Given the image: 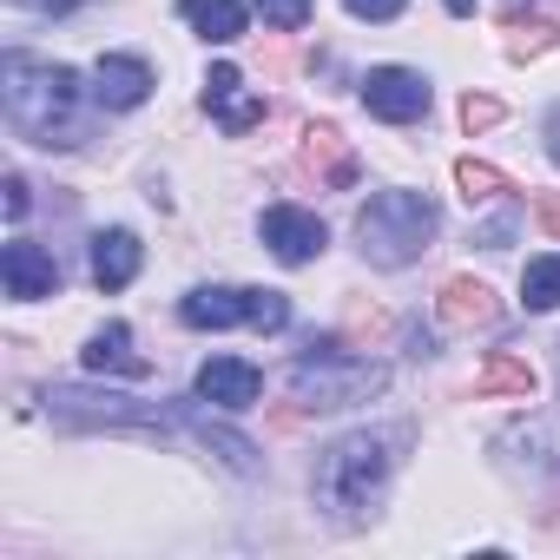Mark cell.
<instances>
[{
	"instance_id": "cell-1",
	"label": "cell",
	"mask_w": 560,
	"mask_h": 560,
	"mask_svg": "<svg viewBox=\"0 0 560 560\" xmlns=\"http://www.w3.org/2000/svg\"><path fill=\"white\" fill-rule=\"evenodd\" d=\"M409 442V429H357L343 442L324 448L317 462V508L337 521V527H357L376 514L389 475H396V448Z\"/></svg>"
},
{
	"instance_id": "cell-2",
	"label": "cell",
	"mask_w": 560,
	"mask_h": 560,
	"mask_svg": "<svg viewBox=\"0 0 560 560\" xmlns=\"http://www.w3.org/2000/svg\"><path fill=\"white\" fill-rule=\"evenodd\" d=\"M0 100H8V119H14V132L27 145H73V113H80L73 67L8 54L0 60Z\"/></svg>"
},
{
	"instance_id": "cell-3",
	"label": "cell",
	"mask_w": 560,
	"mask_h": 560,
	"mask_svg": "<svg viewBox=\"0 0 560 560\" xmlns=\"http://www.w3.org/2000/svg\"><path fill=\"white\" fill-rule=\"evenodd\" d=\"M435 198L422 191H376L363 211H357V244L376 270H402L416 264L429 244H435Z\"/></svg>"
},
{
	"instance_id": "cell-4",
	"label": "cell",
	"mask_w": 560,
	"mask_h": 560,
	"mask_svg": "<svg viewBox=\"0 0 560 560\" xmlns=\"http://www.w3.org/2000/svg\"><path fill=\"white\" fill-rule=\"evenodd\" d=\"M383 383H389V370L370 363V357H350L343 337H324V343H311V357L291 363V396L304 409H357Z\"/></svg>"
},
{
	"instance_id": "cell-5",
	"label": "cell",
	"mask_w": 560,
	"mask_h": 560,
	"mask_svg": "<svg viewBox=\"0 0 560 560\" xmlns=\"http://www.w3.org/2000/svg\"><path fill=\"white\" fill-rule=\"evenodd\" d=\"M178 324L191 330H231V324H250L264 337H277L291 324V298L284 291H231V284H205L178 304Z\"/></svg>"
},
{
	"instance_id": "cell-6",
	"label": "cell",
	"mask_w": 560,
	"mask_h": 560,
	"mask_svg": "<svg viewBox=\"0 0 560 560\" xmlns=\"http://www.w3.org/2000/svg\"><path fill=\"white\" fill-rule=\"evenodd\" d=\"M47 416L60 429H113V435H159L165 422L119 389H47Z\"/></svg>"
},
{
	"instance_id": "cell-7",
	"label": "cell",
	"mask_w": 560,
	"mask_h": 560,
	"mask_svg": "<svg viewBox=\"0 0 560 560\" xmlns=\"http://www.w3.org/2000/svg\"><path fill=\"white\" fill-rule=\"evenodd\" d=\"M257 231H264L270 257H284V264H311V257H324V244H330L324 218H317V211H298V205H270Z\"/></svg>"
},
{
	"instance_id": "cell-8",
	"label": "cell",
	"mask_w": 560,
	"mask_h": 560,
	"mask_svg": "<svg viewBox=\"0 0 560 560\" xmlns=\"http://www.w3.org/2000/svg\"><path fill=\"white\" fill-rule=\"evenodd\" d=\"M363 106H370L376 119H389V126H409V119L429 113V80L409 73V67H376V73L363 80Z\"/></svg>"
},
{
	"instance_id": "cell-9",
	"label": "cell",
	"mask_w": 560,
	"mask_h": 560,
	"mask_svg": "<svg viewBox=\"0 0 560 560\" xmlns=\"http://www.w3.org/2000/svg\"><path fill=\"white\" fill-rule=\"evenodd\" d=\"M0 284H8V298H21V304H34V298H54V291H60V264H54L40 244L14 237L8 250H0Z\"/></svg>"
},
{
	"instance_id": "cell-10",
	"label": "cell",
	"mask_w": 560,
	"mask_h": 560,
	"mask_svg": "<svg viewBox=\"0 0 560 560\" xmlns=\"http://www.w3.org/2000/svg\"><path fill=\"white\" fill-rule=\"evenodd\" d=\"M257 396H264V376L244 357H211L198 370V402H211V409H250Z\"/></svg>"
},
{
	"instance_id": "cell-11",
	"label": "cell",
	"mask_w": 560,
	"mask_h": 560,
	"mask_svg": "<svg viewBox=\"0 0 560 560\" xmlns=\"http://www.w3.org/2000/svg\"><path fill=\"white\" fill-rule=\"evenodd\" d=\"M205 113H211L224 132L264 126V100L244 93V73H237V67H211V73H205Z\"/></svg>"
},
{
	"instance_id": "cell-12",
	"label": "cell",
	"mask_w": 560,
	"mask_h": 560,
	"mask_svg": "<svg viewBox=\"0 0 560 560\" xmlns=\"http://www.w3.org/2000/svg\"><path fill=\"white\" fill-rule=\"evenodd\" d=\"M93 93H100V106L132 113V106H145V93H152V67L132 60V54H100V67H93Z\"/></svg>"
},
{
	"instance_id": "cell-13",
	"label": "cell",
	"mask_w": 560,
	"mask_h": 560,
	"mask_svg": "<svg viewBox=\"0 0 560 560\" xmlns=\"http://www.w3.org/2000/svg\"><path fill=\"white\" fill-rule=\"evenodd\" d=\"M435 317L448 330H488L501 317V304H494V291L481 284V277H448L442 298H435Z\"/></svg>"
},
{
	"instance_id": "cell-14",
	"label": "cell",
	"mask_w": 560,
	"mask_h": 560,
	"mask_svg": "<svg viewBox=\"0 0 560 560\" xmlns=\"http://www.w3.org/2000/svg\"><path fill=\"white\" fill-rule=\"evenodd\" d=\"M80 357H86V370H93V376H132V383H145V376H152V363L132 350V330H126V324L93 330V343H86Z\"/></svg>"
},
{
	"instance_id": "cell-15",
	"label": "cell",
	"mask_w": 560,
	"mask_h": 560,
	"mask_svg": "<svg viewBox=\"0 0 560 560\" xmlns=\"http://www.w3.org/2000/svg\"><path fill=\"white\" fill-rule=\"evenodd\" d=\"M178 422H185V429H191V435H198L205 448H218V455H224V462H231L237 475H257V442H250V435L224 429V422H218V416H205L198 402H178Z\"/></svg>"
},
{
	"instance_id": "cell-16",
	"label": "cell",
	"mask_w": 560,
	"mask_h": 560,
	"mask_svg": "<svg viewBox=\"0 0 560 560\" xmlns=\"http://www.w3.org/2000/svg\"><path fill=\"white\" fill-rule=\"evenodd\" d=\"M139 237L132 231H100L93 237V284L100 291H126L132 284V277H139Z\"/></svg>"
},
{
	"instance_id": "cell-17",
	"label": "cell",
	"mask_w": 560,
	"mask_h": 560,
	"mask_svg": "<svg viewBox=\"0 0 560 560\" xmlns=\"http://www.w3.org/2000/svg\"><path fill=\"white\" fill-rule=\"evenodd\" d=\"M304 159L324 172V185H337V191L357 185V152H350V139H343L337 126H311V132H304Z\"/></svg>"
},
{
	"instance_id": "cell-18",
	"label": "cell",
	"mask_w": 560,
	"mask_h": 560,
	"mask_svg": "<svg viewBox=\"0 0 560 560\" xmlns=\"http://www.w3.org/2000/svg\"><path fill=\"white\" fill-rule=\"evenodd\" d=\"M475 389H481V396H514V402H534V370H527L514 350H494V357H481Z\"/></svg>"
},
{
	"instance_id": "cell-19",
	"label": "cell",
	"mask_w": 560,
	"mask_h": 560,
	"mask_svg": "<svg viewBox=\"0 0 560 560\" xmlns=\"http://www.w3.org/2000/svg\"><path fill=\"white\" fill-rule=\"evenodd\" d=\"M178 14L205 34V40H237L244 34V0H178Z\"/></svg>"
},
{
	"instance_id": "cell-20",
	"label": "cell",
	"mask_w": 560,
	"mask_h": 560,
	"mask_svg": "<svg viewBox=\"0 0 560 560\" xmlns=\"http://www.w3.org/2000/svg\"><path fill=\"white\" fill-rule=\"evenodd\" d=\"M501 27H508V54H514V60H534V54H553V47H560V27H553L547 14H521V8H508Z\"/></svg>"
},
{
	"instance_id": "cell-21",
	"label": "cell",
	"mask_w": 560,
	"mask_h": 560,
	"mask_svg": "<svg viewBox=\"0 0 560 560\" xmlns=\"http://www.w3.org/2000/svg\"><path fill=\"white\" fill-rule=\"evenodd\" d=\"M521 304L527 311H553L560 304V257H534L521 270Z\"/></svg>"
},
{
	"instance_id": "cell-22",
	"label": "cell",
	"mask_w": 560,
	"mask_h": 560,
	"mask_svg": "<svg viewBox=\"0 0 560 560\" xmlns=\"http://www.w3.org/2000/svg\"><path fill=\"white\" fill-rule=\"evenodd\" d=\"M455 185H462L468 205H494V198L508 191V172H494L488 159H462V165H455Z\"/></svg>"
},
{
	"instance_id": "cell-23",
	"label": "cell",
	"mask_w": 560,
	"mask_h": 560,
	"mask_svg": "<svg viewBox=\"0 0 560 560\" xmlns=\"http://www.w3.org/2000/svg\"><path fill=\"white\" fill-rule=\"evenodd\" d=\"M257 14L277 27V34H298L311 21V0H257Z\"/></svg>"
},
{
	"instance_id": "cell-24",
	"label": "cell",
	"mask_w": 560,
	"mask_h": 560,
	"mask_svg": "<svg viewBox=\"0 0 560 560\" xmlns=\"http://www.w3.org/2000/svg\"><path fill=\"white\" fill-rule=\"evenodd\" d=\"M462 126H468V132H488V126H501V100H488V93H468V100H462Z\"/></svg>"
},
{
	"instance_id": "cell-25",
	"label": "cell",
	"mask_w": 560,
	"mask_h": 560,
	"mask_svg": "<svg viewBox=\"0 0 560 560\" xmlns=\"http://www.w3.org/2000/svg\"><path fill=\"white\" fill-rule=\"evenodd\" d=\"M527 211H534V224H540L547 237H560V191H534V205H527Z\"/></svg>"
},
{
	"instance_id": "cell-26",
	"label": "cell",
	"mask_w": 560,
	"mask_h": 560,
	"mask_svg": "<svg viewBox=\"0 0 560 560\" xmlns=\"http://www.w3.org/2000/svg\"><path fill=\"white\" fill-rule=\"evenodd\" d=\"M343 8H350L357 21H396V14H402V0H343Z\"/></svg>"
},
{
	"instance_id": "cell-27",
	"label": "cell",
	"mask_w": 560,
	"mask_h": 560,
	"mask_svg": "<svg viewBox=\"0 0 560 560\" xmlns=\"http://www.w3.org/2000/svg\"><path fill=\"white\" fill-rule=\"evenodd\" d=\"M350 330H357V337H383L389 317H383V311H350Z\"/></svg>"
},
{
	"instance_id": "cell-28",
	"label": "cell",
	"mask_w": 560,
	"mask_h": 560,
	"mask_svg": "<svg viewBox=\"0 0 560 560\" xmlns=\"http://www.w3.org/2000/svg\"><path fill=\"white\" fill-rule=\"evenodd\" d=\"M8 218H27V178L21 172L8 178Z\"/></svg>"
},
{
	"instance_id": "cell-29",
	"label": "cell",
	"mask_w": 560,
	"mask_h": 560,
	"mask_svg": "<svg viewBox=\"0 0 560 560\" xmlns=\"http://www.w3.org/2000/svg\"><path fill=\"white\" fill-rule=\"evenodd\" d=\"M14 8H27V14H73L80 0H14Z\"/></svg>"
},
{
	"instance_id": "cell-30",
	"label": "cell",
	"mask_w": 560,
	"mask_h": 560,
	"mask_svg": "<svg viewBox=\"0 0 560 560\" xmlns=\"http://www.w3.org/2000/svg\"><path fill=\"white\" fill-rule=\"evenodd\" d=\"M547 152H553V165H560V106L547 113Z\"/></svg>"
},
{
	"instance_id": "cell-31",
	"label": "cell",
	"mask_w": 560,
	"mask_h": 560,
	"mask_svg": "<svg viewBox=\"0 0 560 560\" xmlns=\"http://www.w3.org/2000/svg\"><path fill=\"white\" fill-rule=\"evenodd\" d=\"M481 8V0H448V14H475Z\"/></svg>"
}]
</instances>
